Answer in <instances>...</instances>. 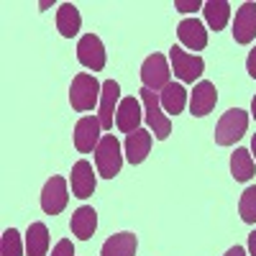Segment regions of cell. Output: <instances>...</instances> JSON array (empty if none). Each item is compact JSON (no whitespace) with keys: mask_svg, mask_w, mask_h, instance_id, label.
I'll return each mask as SVG.
<instances>
[{"mask_svg":"<svg viewBox=\"0 0 256 256\" xmlns=\"http://www.w3.org/2000/svg\"><path fill=\"white\" fill-rule=\"evenodd\" d=\"M100 95H102V84L88 72H80L70 84V102L80 113H88L95 105H100Z\"/></svg>","mask_w":256,"mask_h":256,"instance_id":"cell-1","label":"cell"},{"mask_svg":"<svg viewBox=\"0 0 256 256\" xmlns=\"http://www.w3.org/2000/svg\"><path fill=\"white\" fill-rule=\"evenodd\" d=\"M169 77H172V67H169V62L164 54H152L146 56L144 64H141V82L146 90L152 92H159L169 84Z\"/></svg>","mask_w":256,"mask_h":256,"instance_id":"cell-5","label":"cell"},{"mask_svg":"<svg viewBox=\"0 0 256 256\" xmlns=\"http://www.w3.org/2000/svg\"><path fill=\"white\" fill-rule=\"evenodd\" d=\"M100 134H102L100 118H95V116H84V118H80L77 126H74V148H77L80 154H90V152H95L98 144H100V138H102Z\"/></svg>","mask_w":256,"mask_h":256,"instance_id":"cell-8","label":"cell"},{"mask_svg":"<svg viewBox=\"0 0 256 256\" xmlns=\"http://www.w3.org/2000/svg\"><path fill=\"white\" fill-rule=\"evenodd\" d=\"M141 105H144V118L148 123V128L154 131V136L159 141L169 138V134H172V120H169V116H164V108H162V102H159V95L152 92V90H146L141 88Z\"/></svg>","mask_w":256,"mask_h":256,"instance_id":"cell-3","label":"cell"},{"mask_svg":"<svg viewBox=\"0 0 256 256\" xmlns=\"http://www.w3.org/2000/svg\"><path fill=\"white\" fill-rule=\"evenodd\" d=\"M95 166H98V174L105 180H113L120 174V166H123V154H120V141L113 134H105L95 148Z\"/></svg>","mask_w":256,"mask_h":256,"instance_id":"cell-2","label":"cell"},{"mask_svg":"<svg viewBox=\"0 0 256 256\" xmlns=\"http://www.w3.org/2000/svg\"><path fill=\"white\" fill-rule=\"evenodd\" d=\"M251 116L256 118V95H254V100H251Z\"/></svg>","mask_w":256,"mask_h":256,"instance_id":"cell-31","label":"cell"},{"mask_svg":"<svg viewBox=\"0 0 256 256\" xmlns=\"http://www.w3.org/2000/svg\"><path fill=\"white\" fill-rule=\"evenodd\" d=\"M46 251H49V228L44 223H31L26 230V254L46 256Z\"/></svg>","mask_w":256,"mask_h":256,"instance_id":"cell-23","label":"cell"},{"mask_svg":"<svg viewBox=\"0 0 256 256\" xmlns=\"http://www.w3.org/2000/svg\"><path fill=\"white\" fill-rule=\"evenodd\" d=\"M52 256H74V246H72V241H67V238H62V241H59V244L54 246Z\"/></svg>","mask_w":256,"mask_h":256,"instance_id":"cell-27","label":"cell"},{"mask_svg":"<svg viewBox=\"0 0 256 256\" xmlns=\"http://www.w3.org/2000/svg\"><path fill=\"white\" fill-rule=\"evenodd\" d=\"M174 8L180 13H192V10H200L202 3H200V0H174Z\"/></svg>","mask_w":256,"mask_h":256,"instance_id":"cell-26","label":"cell"},{"mask_svg":"<svg viewBox=\"0 0 256 256\" xmlns=\"http://www.w3.org/2000/svg\"><path fill=\"white\" fill-rule=\"evenodd\" d=\"M251 152H254V156H256V134H254V138H251Z\"/></svg>","mask_w":256,"mask_h":256,"instance_id":"cell-32","label":"cell"},{"mask_svg":"<svg viewBox=\"0 0 256 256\" xmlns=\"http://www.w3.org/2000/svg\"><path fill=\"white\" fill-rule=\"evenodd\" d=\"M136 246H138L136 233L120 230V233H116V236H110L102 244L100 256H136Z\"/></svg>","mask_w":256,"mask_h":256,"instance_id":"cell-18","label":"cell"},{"mask_svg":"<svg viewBox=\"0 0 256 256\" xmlns=\"http://www.w3.org/2000/svg\"><path fill=\"white\" fill-rule=\"evenodd\" d=\"M77 59H80L82 67H88L92 72H100L105 67V46H102L100 36L84 34L80 38V44H77Z\"/></svg>","mask_w":256,"mask_h":256,"instance_id":"cell-10","label":"cell"},{"mask_svg":"<svg viewBox=\"0 0 256 256\" xmlns=\"http://www.w3.org/2000/svg\"><path fill=\"white\" fill-rule=\"evenodd\" d=\"M26 244L20 238V233L16 228H8L3 233V241H0V256H24Z\"/></svg>","mask_w":256,"mask_h":256,"instance_id":"cell-24","label":"cell"},{"mask_svg":"<svg viewBox=\"0 0 256 256\" xmlns=\"http://www.w3.org/2000/svg\"><path fill=\"white\" fill-rule=\"evenodd\" d=\"M216 102H218L216 84L208 82V80H200L195 84V90H192V95H190V113L195 118H202V116H208L212 108H216Z\"/></svg>","mask_w":256,"mask_h":256,"instance_id":"cell-12","label":"cell"},{"mask_svg":"<svg viewBox=\"0 0 256 256\" xmlns=\"http://www.w3.org/2000/svg\"><path fill=\"white\" fill-rule=\"evenodd\" d=\"M169 62H172V72L180 82H195L205 72V62L198 54H190L182 46L169 49Z\"/></svg>","mask_w":256,"mask_h":256,"instance_id":"cell-6","label":"cell"},{"mask_svg":"<svg viewBox=\"0 0 256 256\" xmlns=\"http://www.w3.org/2000/svg\"><path fill=\"white\" fill-rule=\"evenodd\" d=\"M159 102H162L164 113L180 116L184 110V105H187V90L182 88V82H169L166 88L159 92Z\"/></svg>","mask_w":256,"mask_h":256,"instance_id":"cell-19","label":"cell"},{"mask_svg":"<svg viewBox=\"0 0 256 256\" xmlns=\"http://www.w3.org/2000/svg\"><path fill=\"white\" fill-rule=\"evenodd\" d=\"M238 212L244 223H256V184L246 187L238 200Z\"/></svg>","mask_w":256,"mask_h":256,"instance_id":"cell-25","label":"cell"},{"mask_svg":"<svg viewBox=\"0 0 256 256\" xmlns=\"http://www.w3.org/2000/svg\"><path fill=\"white\" fill-rule=\"evenodd\" d=\"M248 254H251V256H256V230H254V233H248Z\"/></svg>","mask_w":256,"mask_h":256,"instance_id":"cell-30","label":"cell"},{"mask_svg":"<svg viewBox=\"0 0 256 256\" xmlns=\"http://www.w3.org/2000/svg\"><path fill=\"white\" fill-rule=\"evenodd\" d=\"M248 128V113L241 108H230L223 113V118L216 126V144L218 146H233Z\"/></svg>","mask_w":256,"mask_h":256,"instance_id":"cell-4","label":"cell"},{"mask_svg":"<svg viewBox=\"0 0 256 256\" xmlns=\"http://www.w3.org/2000/svg\"><path fill=\"white\" fill-rule=\"evenodd\" d=\"M177 36H180L182 44L187 49H192V52H202L208 46V31L202 26V20H198V18H184L182 24L177 26Z\"/></svg>","mask_w":256,"mask_h":256,"instance_id":"cell-15","label":"cell"},{"mask_svg":"<svg viewBox=\"0 0 256 256\" xmlns=\"http://www.w3.org/2000/svg\"><path fill=\"white\" fill-rule=\"evenodd\" d=\"M123 148H126V159L128 162H131V164H141L148 156V152H152V131L138 128V131L128 134Z\"/></svg>","mask_w":256,"mask_h":256,"instance_id":"cell-16","label":"cell"},{"mask_svg":"<svg viewBox=\"0 0 256 256\" xmlns=\"http://www.w3.org/2000/svg\"><path fill=\"white\" fill-rule=\"evenodd\" d=\"M233 38L236 44H251L256 38V3H244L233 18Z\"/></svg>","mask_w":256,"mask_h":256,"instance_id":"cell-11","label":"cell"},{"mask_svg":"<svg viewBox=\"0 0 256 256\" xmlns=\"http://www.w3.org/2000/svg\"><path fill=\"white\" fill-rule=\"evenodd\" d=\"M144 120V110H141V102L136 98H123L118 105V113H116V126L128 136L138 131V126Z\"/></svg>","mask_w":256,"mask_h":256,"instance_id":"cell-14","label":"cell"},{"mask_svg":"<svg viewBox=\"0 0 256 256\" xmlns=\"http://www.w3.org/2000/svg\"><path fill=\"white\" fill-rule=\"evenodd\" d=\"M120 84L116 80H105L102 82V95H100V108H98V118L102 131H110L116 113H118V105H120Z\"/></svg>","mask_w":256,"mask_h":256,"instance_id":"cell-9","label":"cell"},{"mask_svg":"<svg viewBox=\"0 0 256 256\" xmlns=\"http://www.w3.org/2000/svg\"><path fill=\"white\" fill-rule=\"evenodd\" d=\"M254 169H256V164H254L251 152L238 146L236 152L230 154V177L236 182H248L254 177Z\"/></svg>","mask_w":256,"mask_h":256,"instance_id":"cell-21","label":"cell"},{"mask_svg":"<svg viewBox=\"0 0 256 256\" xmlns=\"http://www.w3.org/2000/svg\"><path fill=\"white\" fill-rule=\"evenodd\" d=\"M246 70H248V74L256 80V46L248 52V56H246Z\"/></svg>","mask_w":256,"mask_h":256,"instance_id":"cell-28","label":"cell"},{"mask_svg":"<svg viewBox=\"0 0 256 256\" xmlns=\"http://www.w3.org/2000/svg\"><path fill=\"white\" fill-rule=\"evenodd\" d=\"M80 26H82V18H80V10L77 6L72 3H62L59 10H56V28L64 38H72L80 34Z\"/></svg>","mask_w":256,"mask_h":256,"instance_id":"cell-20","label":"cell"},{"mask_svg":"<svg viewBox=\"0 0 256 256\" xmlns=\"http://www.w3.org/2000/svg\"><path fill=\"white\" fill-rule=\"evenodd\" d=\"M70 228H72V233H74L80 241H90L92 233H95V228H98V212H95V208H90V205L77 208V210L72 212Z\"/></svg>","mask_w":256,"mask_h":256,"instance_id":"cell-17","label":"cell"},{"mask_svg":"<svg viewBox=\"0 0 256 256\" xmlns=\"http://www.w3.org/2000/svg\"><path fill=\"white\" fill-rule=\"evenodd\" d=\"M70 202V192H67V180L64 177H49L44 190H41V210L46 216H59Z\"/></svg>","mask_w":256,"mask_h":256,"instance_id":"cell-7","label":"cell"},{"mask_svg":"<svg viewBox=\"0 0 256 256\" xmlns=\"http://www.w3.org/2000/svg\"><path fill=\"white\" fill-rule=\"evenodd\" d=\"M72 195L80 198V200H88L92 192H95V172H92V164L88 159H80L74 166H72Z\"/></svg>","mask_w":256,"mask_h":256,"instance_id":"cell-13","label":"cell"},{"mask_svg":"<svg viewBox=\"0 0 256 256\" xmlns=\"http://www.w3.org/2000/svg\"><path fill=\"white\" fill-rule=\"evenodd\" d=\"M223 256H246V248L244 246H230Z\"/></svg>","mask_w":256,"mask_h":256,"instance_id":"cell-29","label":"cell"},{"mask_svg":"<svg viewBox=\"0 0 256 256\" xmlns=\"http://www.w3.org/2000/svg\"><path fill=\"white\" fill-rule=\"evenodd\" d=\"M202 16L212 31H223L228 18H230V6L226 0H205L202 3Z\"/></svg>","mask_w":256,"mask_h":256,"instance_id":"cell-22","label":"cell"}]
</instances>
